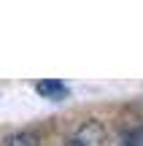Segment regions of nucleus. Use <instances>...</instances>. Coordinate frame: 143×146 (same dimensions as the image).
Masks as SVG:
<instances>
[{
    "label": "nucleus",
    "mask_w": 143,
    "mask_h": 146,
    "mask_svg": "<svg viewBox=\"0 0 143 146\" xmlns=\"http://www.w3.org/2000/svg\"><path fill=\"white\" fill-rule=\"evenodd\" d=\"M62 146H105V125L100 119H86L65 138Z\"/></svg>",
    "instance_id": "1"
},
{
    "label": "nucleus",
    "mask_w": 143,
    "mask_h": 146,
    "mask_svg": "<svg viewBox=\"0 0 143 146\" xmlns=\"http://www.w3.org/2000/svg\"><path fill=\"white\" fill-rule=\"evenodd\" d=\"M35 89L43 95V98H62V95H68V89L62 87L59 81H41V84H35Z\"/></svg>",
    "instance_id": "2"
},
{
    "label": "nucleus",
    "mask_w": 143,
    "mask_h": 146,
    "mask_svg": "<svg viewBox=\"0 0 143 146\" xmlns=\"http://www.w3.org/2000/svg\"><path fill=\"white\" fill-rule=\"evenodd\" d=\"M5 146H41V143H38V135H35V133L22 130V133H16V135H11Z\"/></svg>",
    "instance_id": "3"
},
{
    "label": "nucleus",
    "mask_w": 143,
    "mask_h": 146,
    "mask_svg": "<svg viewBox=\"0 0 143 146\" xmlns=\"http://www.w3.org/2000/svg\"><path fill=\"white\" fill-rule=\"evenodd\" d=\"M122 146H143V127L132 130V133H130V135L122 141Z\"/></svg>",
    "instance_id": "4"
}]
</instances>
